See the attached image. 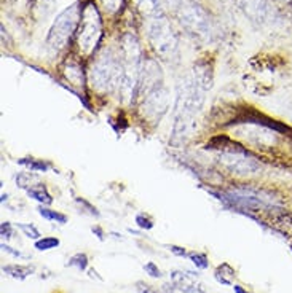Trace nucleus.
Listing matches in <instances>:
<instances>
[{
	"label": "nucleus",
	"mask_w": 292,
	"mask_h": 293,
	"mask_svg": "<svg viewBox=\"0 0 292 293\" xmlns=\"http://www.w3.org/2000/svg\"><path fill=\"white\" fill-rule=\"evenodd\" d=\"M26 191H27L29 198L38 201V203L43 204V206L53 203V198H52V195L48 193V190H46V187L43 184H38V182H37V184H34V187H31Z\"/></svg>",
	"instance_id": "13"
},
{
	"label": "nucleus",
	"mask_w": 292,
	"mask_h": 293,
	"mask_svg": "<svg viewBox=\"0 0 292 293\" xmlns=\"http://www.w3.org/2000/svg\"><path fill=\"white\" fill-rule=\"evenodd\" d=\"M2 271L7 276L18 279V280H24L34 272V266L31 265H7L2 268Z\"/></svg>",
	"instance_id": "12"
},
{
	"label": "nucleus",
	"mask_w": 292,
	"mask_h": 293,
	"mask_svg": "<svg viewBox=\"0 0 292 293\" xmlns=\"http://www.w3.org/2000/svg\"><path fill=\"white\" fill-rule=\"evenodd\" d=\"M179 21L182 27L190 35H193L198 40H209L213 34V24H211L209 15L195 2H187L180 5L179 12Z\"/></svg>",
	"instance_id": "5"
},
{
	"label": "nucleus",
	"mask_w": 292,
	"mask_h": 293,
	"mask_svg": "<svg viewBox=\"0 0 292 293\" xmlns=\"http://www.w3.org/2000/svg\"><path fill=\"white\" fill-rule=\"evenodd\" d=\"M144 271L147 272L150 277H155V279L162 277V271L157 268L155 263H147V265H144Z\"/></svg>",
	"instance_id": "25"
},
{
	"label": "nucleus",
	"mask_w": 292,
	"mask_h": 293,
	"mask_svg": "<svg viewBox=\"0 0 292 293\" xmlns=\"http://www.w3.org/2000/svg\"><path fill=\"white\" fill-rule=\"evenodd\" d=\"M168 249L173 252L174 255H177V257H185L187 255V252H185V249L184 247H179V246H168Z\"/></svg>",
	"instance_id": "28"
},
{
	"label": "nucleus",
	"mask_w": 292,
	"mask_h": 293,
	"mask_svg": "<svg viewBox=\"0 0 292 293\" xmlns=\"http://www.w3.org/2000/svg\"><path fill=\"white\" fill-rule=\"evenodd\" d=\"M136 291L137 293H158L152 285H147L145 282H137V284H136Z\"/></svg>",
	"instance_id": "27"
},
{
	"label": "nucleus",
	"mask_w": 292,
	"mask_h": 293,
	"mask_svg": "<svg viewBox=\"0 0 292 293\" xmlns=\"http://www.w3.org/2000/svg\"><path fill=\"white\" fill-rule=\"evenodd\" d=\"M67 266H74V268H77L80 271H85L86 266H88V257H86V254H75L72 258L69 260Z\"/></svg>",
	"instance_id": "20"
},
{
	"label": "nucleus",
	"mask_w": 292,
	"mask_h": 293,
	"mask_svg": "<svg viewBox=\"0 0 292 293\" xmlns=\"http://www.w3.org/2000/svg\"><path fill=\"white\" fill-rule=\"evenodd\" d=\"M233 2L243 10L246 16L253 21H262L265 18V2L264 0H233Z\"/></svg>",
	"instance_id": "10"
},
{
	"label": "nucleus",
	"mask_w": 292,
	"mask_h": 293,
	"mask_svg": "<svg viewBox=\"0 0 292 293\" xmlns=\"http://www.w3.org/2000/svg\"><path fill=\"white\" fill-rule=\"evenodd\" d=\"M80 19H82V12L77 4L67 7L56 16L46 37V48L50 53L58 54L69 45L70 38L80 26Z\"/></svg>",
	"instance_id": "2"
},
{
	"label": "nucleus",
	"mask_w": 292,
	"mask_h": 293,
	"mask_svg": "<svg viewBox=\"0 0 292 293\" xmlns=\"http://www.w3.org/2000/svg\"><path fill=\"white\" fill-rule=\"evenodd\" d=\"M2 249H4V252H8V254H12V255H15V257H24L19 250H13L12 247L7 246V244H2Z\"/></svg>",
	"instance_id": "29"
},
{
	"label": "nucleus",
	"mask_w": 292,
	"mask_h": 293,
	"mask_svg": "<svg viewBox=\"0 0 292 293\" xmlns=\"http://www.w3.org/2000/svg\"><path fill=\"white\" fill-rule=\"evenodd\" d=\"M120 74H122L120 56L114 54L110 49H104L89 67V83L101 93H112L118 88Z\"/></svg>",
	"instance_id": "1"
},
{
	"label": "nucleus",
	"mask_w": 292,
	"mask_h": 293,
	"mask_svg": "<svg viewBox=\"0 0 292 293\" xmlns=\"http://www.w3.org/2000/svg\"><path fill=\"white\" fill-rule=\"evenodd\" d=\"M35 2H37V0H29V5H31V7H35Z\"/></svg>",
	"instance_id": "33"
},
{
	"label": "nucleus",
	"mask_w": 292,
	"mask_h": 293,
	"mask_svg": "<svg viewBox=\"0 0 292 293\" xmlns=\"http://www.w3.org/2000/svg\"><path fill=\"white\" fill-rule=\"evenodd\" d=\"M18 163L27 167L31 172H46V170L50 169V164L45 163V161L42 159H34V158H21L18 159Z\"/></svg>",
	"instance_id": "16"
},
{
	"label": "nucleus",
	"mask_w": 292,
	"mask_h": 293,
	"mask_svg": "<svg viewBox=\"0 0 292 293\" xmlns=\"http://www.w3.org/2000/svg\"><path fill=\"white\" fill-rule=\"evenodd\" d=\"M283 2H287V4H290V2H292V0H283Z\"/></svg>",
	"instance_id": "34"
},
{
	"label": "nucleus",
	"mask_w": 292,
	"mask_h": 293,
	"mask_svg": "<svg viewBox=\"0 0 292 293\" xmlns=\"http://www.w3.org/2000/svg\"><path fill=\"white\" fill-rule=\"evenodd\" d=\"M103 5L109 13H117L123 5V0H103Z\"/></svg>",
	"instance_id": "23"
},
{
	"label": "nucleus",
	"mask_w": 292,
	"mask_h": 293,
	"mask_svg": "<svg viewBox=\"0 0 292 293\" xmlns=\"http://www.w3.org/2000/svg\"><path fill=\"white\" fill-rule=\"evenodd\" d=\"M16 184H18L19 188L29 190L31 187H34L32 184H37V179L31 172H21V174H18V177H16Z\"/></svg>",
	"instance_id": "18"
},
{
	"label": "nucleus",
	"mask_w": 292,
	"mask_h": 293,
	"mask_svg": "<svg viewBox=\"0 0 292 293\" xmlns=\"http://www.w3.org/2000/svg\"><path fill=\"white\" fill-rule=\"evenodd\" d=\"M103 37V21H101L99 10L93 2L85 4L82 10L78 29V48L83 56H91Z\"/></svg>",
	"instance_id": "4"
},
{
	"label": "nucleus",
	"mask_w": 292,
	"mask_h": 293,
	"mask_svg": "<svg viewBox=\"0 0 292 293\" xmlns=\"http://www.w3.org/2000/svg\"><path fill=\"white\" fill-rule=\"evenodd\" d=\"M13 235V229H12V223H8V221H4L2 225H0V236L4 239H10Z\"/></svg>",
	"instance_id": "26"
},
{
	"label": "nucleus",
	"mask_w": 292,
	"mask_h": 293,
	"mask_svg": "<svg viewBox=\"0 0 292 293\" xmlns=\"http://www.w3.org/2000/svg\"><path fill=\"white\" fill-rule=\"evenodd\" d=\"M188 257H190V260L193 261V265L198 269H206L209 266L208 257L205 254H200V252H192V254H188Z\"/></svg>",
	"instance_id": "21"
},
{
	"label": "nucleus",
	"mask_w": 292,
	"mask_h": 293,
	"mask_svg": "<svg viewBox=\"0 0 292 293\" xmlns=\"http://www.w3.org/2000/svg\"><path fill=\"white\" fill-rule=\"evenodd\" d=\"M171 282H173V285L182 293H201L203 291L193 280V276L190 274V272L173 271L171 272Z\"/></svg>",
	"instance_id": "9"
},
{
	"label": "nucleus",
	"mask_w": 292,
	"mask_h": 293,
	"mask_svg": "<svg viewBox=\"0 0 292 293\" xmlns=\"http://www.w3.org/2000/svg\"><path fill=\"white\" fill-rule=\"evenodd\" d=\"M93 233H96V235H98V238H99L101 241L104 239V233H103V231H101V228L94 226V228H93Z\"/></svg>",
	"instance_id": "30"
},
{
	"label": "nucleus",
	"mask_w": 292,
	"mask_h": 293,
	"mask_svg": "<svg viewBox=\"0 0 292 293\" xmlns=\"http://www.w3.org/2000/svg\"><path fill=\"white\" fill-rule=\"evenodd\" d=\"M233 290H235V293H249V291H246L243 287H239V285H233Z\"/></svg>",
	"instance_id": "31"
},
{
	"label": "nucleus",
	"mask_w": 292,
	"mask_h": 293,
	"mask_svg": "<svg viewBox=\"0 0 292 293\" xmlns=\"http://www.w3.org/2000/svg\"><path fill=\"white\" fill-rule=\"evenodd\" d=\"M18 228L23 231L24 236H27L29 239H40V231L34 226V225H29V223H18Z\"/></svg>",
	"instance_id": "22"
},
{
	"label": "nucleus",
	"mask_w": 292,
	"mask_h": 293,
	"mask_svg": "<svg viewBox=\"0 0 292 293\" xmlns=\"http://www.w3.org/2000/svg\"><path fill=\"white\" fill-rule=\"evenodd\" d=\"M195 82L203 88L205 91L211 89L213 86V69H211L209 63H198L192 72Z\"/></svg>",
	"instance_id": "11"
},
{
	"label": "nucleus",
	"mask_w": 292,
	"mask_h": 293,
	"mask_svg": "<svg viewBox=\"0 0 292 293\" xmlns=\"http://www.w3.org/2000/svg\"><path fill=\"white\" fill-rule=\"evenodd\" d=\"M214 276H216V279H217L219 284H222V285H233L235 269L231 268L230 265L224 263V265L217 266V269H216V272H214Z\"/></svg>",
	"instance_id": "14"
},
{
	"label": "nucleus",
	"mask_w": 292,
	"mask_h": 293,
	"mask_svg": "<svg viewBox=\"0 0 292 293\" xmlns=\"http://www.w3.org/2000/svg\"><path fill=\"white\" fill-rule=\"evenodd\" d=\"M219 163L225 169H228L231 174L236 175H249L260 170V163L249 153L241 148L233 151H222L219 155Z\"/></svg>",
	"instance_id": "6"
},
{
	"label": "nucleus",
	"mask_w": 292,
	"mask_h": 293,
	"mask_svg": "<svg viewBox=\"0 0 292 293\" xmlns=\"http://www.w3.org/2000/svg\"><path fill=\"white\" fill-rule=\"evenodd\" d=\"M147 37L154 51L163 59H173L177 53L179 40L171 26L169 19L160 12L155 16L149 18L147 23Z\"/></svg>",
	"instance_id": "3"
},
{
	"label": "nucleus",
	"mask_w": 292,
	"mask_h": 293,
	"mask_svg": "<svg viewBox=\"0 0 292 293\" xmlns=\"http://www.w3.org/2000/svg\"><path fill=\"white\" fill-rule=\"evenodd\" d=\"M163 86V70L162 66L158 64V61L154 57H147L142 61L140 66V74H139V89L137 93L145 97L152 91Z\"/></svg>",
	"instance_id": "7"
},
{
	"label": "nucleus",
	"mask_w": 292,
	"mask_h": 293,
	"mask_svg": "<svg viewBox=\"0 0 292 293\" xmlns=\"http://www.w3.org/2000/svg\"><path fill=\"white\" fill-rule=\"evenodd\" d=\"M136 223H137L139 228H142V229H152V228H154V221H152V218H149V217L144 215V214H139V215L136 217Z\"/></svg>",
	"instance_id": "24"
},
{
	"label": "nucleus",
	"mask_w": 292,
	"mask_h": 293,
	"mask_svg": "<svg viewBox=\"0 0 292 293\" xmlns=\"http://www.w3.org/2000/svg\"><path fill=\"white\" fill-rule=\"evenodd\" d=\"M134 4L144 16L152 18L160 13V0H134Z\"/></svg>",
	"instance_id": "15"
},
{
	"label": "nucleus",
	"mask_w": 292,
	"mask_h": 293,
	"mask_svg": "<svg viewBox=\"0 0 292 293\" xmlns=\"http://www.w3.org/2000/svg\"><path fill=\"white\" fill-rule=\"evenodd\" d=\"M165 2L169 5V7H177V4H179V0H165Z\"/></svg>",
	"instance_id": "32"
},
{
	"label": "nucleus",
	"mask_w": 292,
	"mask_h": 293,
	"mask_svg": "<svg viewBox=\"0 0 292 293\" xmlns=\"http://www.w3.org/2000/svg\"><path fill=\"white\" fill-rule=\"evenodd\" d=\"M59 246V239L56 238H43V239H38L35 241V249L43 252V250H52V249H56Z\"/></svg>",
	"instance_id": "19"
},
{
	"label": "nucleus",
	"mask_w": 292,
	"mask_h": 293,
	"mask_svg": "<svg viewBox=\"0 0 292 293\" xmlns=\"http://www.w3.org/2000/svg\"><path fill=\"white\" fill-rule=\"evenodd\" d=\"M142 112L147 118L150 120H160L168 108L169 104V97H168V91L165 89V86L158 88L155 91H152L150 94H147L145 97H142Z\"/></svg>",
	"instance_id": "8"
},
{
	"label": "nucleus",
	"mask_w": 292,
	"mask_h": 293,
	"mask_svg": "<svg viewBox=\"0 0 292 293\" xmlns=\"http://www.w3.org/2000/svg\"><path fill=\"white\" fill-rule=\"evenodd\" d=\"M38 214L42 215L45 220H50V221H58V223H67V217L64 214H59V212L56 210H52V209H48V207H43V206H40L38 207Z\"/></svg>",
	"instance_id": "17"
}]
</instances>
